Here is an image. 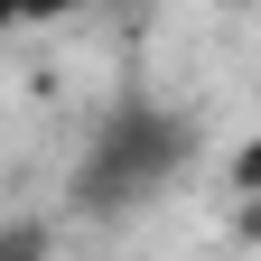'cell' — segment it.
<instances>
[{
	"mask_svg": "<svg viewBox=\"0 0 261 261\" xmlns=\"http://www.w3.org/2000/svg\"><path fill=\"white\" fill-rule=\"evenodd\" d=\"M177 168H187V121L159 112V103H121L103 130H93V149L75 159V196L93 215H130V205H149Z\"/></svg>",
	"mask_w": 261,
	"mask_h": 261,
	"instance_id": "cell-1",
	"label": "cell"
},
{
	"mask_svg": "<svg viewBox=\"0 0 261 261\" xmlns=\"http://www.w3.org/2000/svg\"><path fill=\"white\" fill-rule=\"evenodd\" d=\"M233 187H243V196H252V205H261V140H252V149L233 159Z\"/></svg>",
	"mask_w": 261,
	"mask_h": 261,
	"instance_id": "cell-2",
	"label": "cell"
},
{
	"mask_svg": "<svg viewBox=\"0 0 261 261\" xmlns=\"http://www.w3.org/2000/svg\"><path fill=\"white\" fill-rule=\"evenodd\" d=\"M0 261H38V233H28V224H19V233L0 243Z\"/></svg>",
	"mask_w": 261,
	"mask_h": 261,
	"instance_id": "cell-3",
	"label": "cell"
}]
</instances>
